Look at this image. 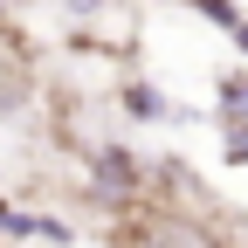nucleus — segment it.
Returning <instances> with one entry per match:
<instances>
[{"mask_svg":"<svg viewBox=\"0 0 248 248\" xmlns=\"http://www.w3.org/2000/svg\"><path fill=\"white\" fill-rule=\"evenodd\" d=\"M117 110H124V117H138V124H179V104L159 97L145 76H124V83H117Z\"/></svg>","mask_w":248,"mask_h":248,"instance_id":"nucleus-1","label":"nucleus"},{"mask_svg":"<svg viewBox=\"0 0 248 248\" xmlns=\"http://www.w3.org/2000/svg\"><path fill=\"white\" fill-rule=\"evenodd\" d=\"M193 7H200V14H207L214 28H221V35H228V42H234L241 55H248V14L234 7V0H193Z\"/></svg>","mask_w":248,"mask_h":248,"instance_id":"nucleus-2","label":"nucleus"},{"mask_svg":"<svg viewBox=\"0 0 248 248\" xmlns=\"http://www.w3.org/2000/svg\"><path fill=\"white\" fill-rule=\"evenodd\" d=\"M214 104H221V117H248V69H228Z\"/></svg>","mask_w":248,"mask_h":248,"instance_id":"nucleus-3","label":"nucleus"},{"mask_svg":"<svg viewBox=\"0 0 248 248\" xmlns=\"http://www.w3.org/2000/svg\"><path fill=\"white\" fill-rule=\"evenodd\" d=\"M221 159L248 166V117H221Z\"/></svg>","mask_w":248,"mask_h":248,"instance_id":"nucleus-4","label":"nucleus"},{"mask_svg":"<svg viewBox=\"0 0 248 248\" xmlns=\"http://www.w3.org/2000/svg\"><path fill=\"white\" fill-rule=\"evenodd\" d=\"M62 7H69V14H97L104 0H62Z\"/></svg>","mask_w":248,"mask_h":248,"instance_id":"nucleus-5","label":"nucleus"},{"mask_svg":"<svg viewBox=\"0 0 248 248\" xmlns=\"http://www.w3.org/2000/svg\"><path fill=\"white\" fill-rule=\"evenodd\" d=\"M0 21H7V0H0Z\"/></svg>","mask_w":248,"mask_h":248,"instance_id":"nucleus-6","label":"nucleus"}]
</instances>
